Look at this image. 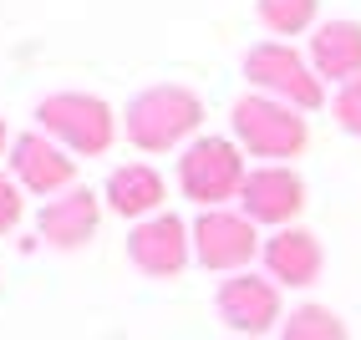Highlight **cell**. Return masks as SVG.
I'll list each match as a JSON object with an SVG mask.
<instances>
[{"label":"cell","instance_id":"2e32d148","mask_svg":"<svg viewBox=\"0 0 361 340\" xmlns=\"http://www.w3.org/2000/svg\"><path fill=\"white\" fill-rule=\"evenodd\" d=\"M280 340H351V335H346V320L331 305H300L280 325Z\"/></svg>","mask_w":361,"mask_h":340},{"label":"cell","instance_id":"5b68a950","mask_svg":"<svg viewBox=\"0 0 361 340\" xmlns=\"http://www.w3.org/2000/svg\"><path fill=\"white\" fill-rule=\"evenodd\" d=\"M245 82L250 92H264L275 102L295 107V112H316L326 102V82L316 77L305 51H295L290 41H259L245 51Z\"/></svg>","mask_w":361,"mask_h":340},{"label":"cell","instance_id":"52a82bcc","mask_svg":"<svg viewBox=\"0 0 361 340\" xmlns=\"http://www.w3.org/2000/svg\"><path fill=\"white\" fill-rule=\"evenodd\" d=\"M128 259L148 279H178L188 270V259H194V224H183L178 213L142 218L128 234Z\"/></svg>","mask_w":361,"mask_h":340},{"label":"cell","instance_id":"8992f818","mask_svg":"<svg viewBox=\"0 0 361 340\" xmlns=\"http://www.w3.org/2000/svg\"><path fill=\"white\" fill-rule=\"evenodd\" d=\"M264 254L259 224L234 208H204L194 218V259L214 275H245L250 259Z\"/></svg>","mask_w":361,"mask_h":340},{"label":"cell","instance_id":"3957f363","mask_svg":"<svg viewBox=\"0 0 361 340\" xmlns=\"http://www.w3.org/2000/svg\"><path fill=\"white\" fill-rule=\"evenodd\" d=\"M36 122L71 158H102L117 137V112L92 92H51L36 102Z\"/></svg>","mask_w":361,"mask_h":340},{"label":"cell","instance_id":"4fadbf2b","mask_svg":"<svg viewBox=\"0 0 361 340\" xmlns=\"http://www.w3.org/2000/svg\"><path fill=\"white\" fill-rule=\"evenodd\" d=\"M310 66H316L321 82L346 87L351 77H361V20H321L310 31Z\"/></svg>","mask_w":361,"mask_h":340},{"label":"cell","instance_id":"5bb4252c","mask_svg":"<svg viewBox=\"0 0 361 340\" xmlns=\"http://www.w3.org/2000/svg\"><path fill=\"white\" fill-rule=\"evenodd\" d=\"M102 199L117 218H133V224H142V218L163 213V173L148 163H123L112 168L107 183H102Z\"/></svg>","mask_w":361,"mask_h":340},{"label":"cell","instance_id":"8fae6325","mask_svg":"<svg viewBox=\"0 0 361 340\" xmlns=\"http://www.w3.org/2000/svg\"><path fill=\"white\" fill-rule=\"evenodd\" d=\"M259 259H264V275H270L275 284H285V289H310L321 279V270H326L321 239L310 229H300V224L275 229L270 239H264V254Z\"/></svg>","mask_w":361,"mask_h":340},{"label":"cell","instance_id":"d6986e66","mask_svg":"<svg viewBox=\"0 0 361 340\" xmlns=\"http://www.w3.org/2000/svg\"><path fill=\"white\" fill-rule=\"evenodd\" d=\"M11 142H16V137H11V127H6V117H0V158H6V148H11Z\"/></svg>","mask_w":361,"mask_h":340},{"label":"cell","instance_id":"9a60e30c","mask_svg":"<svg viewBox=\"0 0 361 340\" xmlns=\"http://www.w3.org/2000/svg\"><path fill=\"white\" fill-rule=\"evenodd\" d=\"M255 15L270 36H300L321 26V0H255Z\"/></svg>","mask_w":361,"mask_h":340},{"label":"cell","instance_id":"7c38bea8","mask_svg":"<svg viewBox=\"0 0 361 340\" xmlns=\"http://www.w3.org/2000/svg\"><path fill=\"white\" fill-rule=\"evenodd\" d=\"M97 224H102V203H97V193H92V188H71V193H61V199H51V203L41 208L36 234H41L51 249L71 254V249H82L87 239L97 234Z\"/></svg>","mask_w":361,"mask_h":340},{"label":"cell","instance_id":"ba28073f","mask_svg":"<svg viewBox=\"0 0 361 340\" xmlns=\"http://www.w3.org/2000/svg\"><path fill=\"white\" fill-rule=\"evenodd\" d=\"M214 310H219V320H224L234 335H245V340L275 330V325L285 320V315H280V284H275L270 275H255V270L229 275V279L219 284V295H214Z\"/></svg>","mask_w":361,"mask_h":340},{"label":"cell","instance_id":"6da1fadb","mask_svg":"<svg viewBox=\"0 0 361 340\" xmlns=\"http://www.w3.org/2000/svg\"><path fill=\"white\" fill-rule=\"evenodd\" d=\"M128 142L142 153H173L188 148L204 127V96L183 82H158L148 92H137L123 112Z\"/></svg>","mask_w":361,"mask_h":340},{"label":"cell","instance_id":"277c9868","mask_svg":"<svg viewBox=\"0 0 361 340\" xmlns=\"http://www.w3.org/2000/svg\"><path fill=\"white\" fill-rule=\"evenodd\" d=\"M245 148L234 137H194L178 153V188L199 208H224L229 199L245 193Z\"/></svg>","mask_w":361,"mask_h":340},{"label":"cell","instance_id":"e0dca14e","mask_svg":"<svg viewBox=\"0 0 361 340\" xmlns=\"http://www.w3.org/2000/svg\"><path fill=\"white\" fill-rule=\"evenodd\" d=\"M331 112H336V122H341V132L361 137V77H351L346 87H336Z\"/></svg>","mask_w":361,"mask_h":340},{"label":"cell","instance_id":"7a4b0ae2","mask_svg":"<svg viewBox=\"0 0 361 340\" xmlns=\"http://www.w3.org/2000/svg\"><path fill=\"white\" fill-rule=\"evenodd\" d=\"M229 127H234V142L245 148L250 158H270V163H285V158H300L305 142H310V122L305 112L275 102L264 92H245L234 96L229 107Z\"/></svg>","mask_w":361,"mask_h":340},{"label":"cell","instance_id":"30bf717a","mask_svg":"<svg viewBox=\"0 0 361 340\" xmlns=\"http://www.w3.org/2000/svg\"><path fill=\"white\" fill-rule=\"evenodd\" d=\"M11 173L26 193L61 199V193H71V183H77V158H71L56 137H46L36 127V132H20L11 142Z\"/></svg>","mask_w":361,"mask_h":340},{"label":"cell","instance_id":"ac0fdd59","mask_svg":"<svg viewBox=\"0 0 361 340\" xmlns=\"http://www.w3.org/2000/svg\"><path fill=\"white\" fill-rule=\"evenodd\" d=\"M20 193H26V188L0 173V234H11L20 224V213H26V199H20Z\"/></svg>","mask_w":361,"mask_h":340},{"label":"cell","instance_id":"9c48e42d","mask_svg":"<svg viewBox=\"0 0 361 340\" xmlns=\"http://www.w3.org/2000/svg\"><path fill=\"white\" fill-rule=\"evenodd\" d=\"M300 208H305V178L290 163L250 168L245 193H239V213H250L255 224H270V229H290Z\"/></svg>","mask_w":361,"mask_h":340}]
</instances>
